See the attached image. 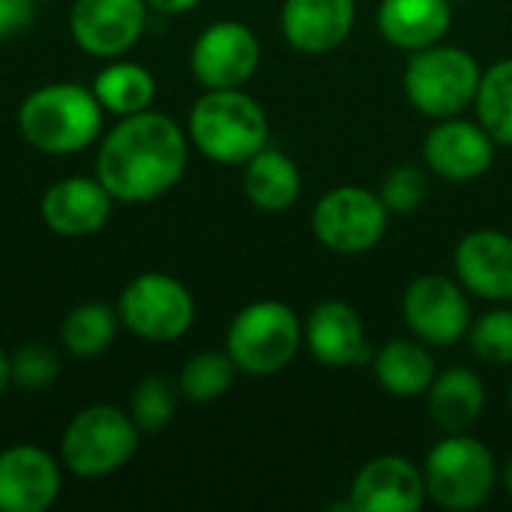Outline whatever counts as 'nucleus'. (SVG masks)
Returning <instances> with one entry per match:
<instances>
[{
    "mask_svg": "<svg viewBox=\"0 0 512 512\" xmlns=\"http://www.w3.org/2000/svg\"><path fill=\"white\" fill-rule=\"evenodd\" d=\"M189 162V135L159 111L120 117L96 153V177L120 204H147L171 192Z\"/></svg>",
    "mask_w": 512,
    "mask_h": 512,
    "instance_id": "obj_1",
    "label": "nucleus"
},
{
    "mask_svg": "<svg viewBox=\"0 0 512 512\" xmlns=\"http://www.w3.org/2000/svg\"><path fill=\"white\" fill-rule=\"evenodd\" d=\"M189 144L216 165H246L270 144V120L243 87L204 90L189 111Z\"/></svg>",
    "mask_w": 512,
    "mask_h": 512,
    "instance_id": "obj_2",
    "label": "nucleus"
},
{
    "mask_svg": "<svg viewBox=\"0 0 512 512\" xmlns=\"http://www.w3.org/2000/svg\"><path fill=\"white\" fill-rule=\"evenodd\" d=\"M102 105L90 87L51 81L36 87L18 108L21 138L51 156L87 150L102 132Z\"/></svg>",
    "mask_w": 512,
    "mask_h": 512,
    "instance_id": "obj_3",
    "label": "nucleus"
},
{
    "mask_svg": "<svg viewBox=\"0 0 512 512\" xmlns=\"http://www.w3.org/2000/svg\"><path fill=\"white\" fill-rule=\"evenodd\" d=\"M480 78L483 69L471 51L438 42L408 54L402 87L414 111L429 120H447L474 105Z\"/></svg>",
    "mask_w": 512,
    "mask_h": 512,
    "instance_id": "obj_4",
    "label": "nucleus"
},
{
    "mask_svg": "<svg viewBox=\"0 0 512 512\" xmlns=\"http://www.w3.org/2000/svg\"><path fill=\"white\" fill-rule=\"evenodd\" d=\"M303 348V321L282 300H255L243 306L225 333V351L237 372L252 378L279 375Z\"/></svg>",
    "mask_w": 512,
    "mask_h": 512,
    "instance_id": "obj_5",
    "label": "nucleus"
},
{
    "mask_svg": "<svg viewBox=\"0 0 512 512\" xmlns=\"http://www.w3.org/2000/svg\"><path fill=\"white\" fill-rule=\"evenodd\" d=\"M423 468L426 495L432 504L450 512L480 510L501 477L495 453L468 432H453L441 438L429 453Z\"/></svg>",
    "mask_w": 512,
    "mask_h": 512,
    "instance_id": "obj_6",
    "label": "nucleus"
},
{
    "mask_svg": "<svg viewBox=\"0 0 512 512\" xmlns=\"http://www.w3.org/2000/svg\"><path fill=\"white\" fill-rule=\"evenodd\" d=\"M141 429L114 405H87L63 429L60 465L81 480H102L132 462Z\"/></svg>",
    "mask_w": 512,
    "mask_h": 512,
    "instance_id": "obj_7",
    "label": "nucleus"
},
{
    "mask_svg": "<svg viewBox=\"0 0 512 512\" xmlns=\"http://www.w3.org/2000/svg\"><path fill=\"white\" fill-rule=\"evenodd\" d=\"M117 318L144 342H177L195 324V297L180 279L150 270L123 288L117 297Z\"/></svg>",
    "mask_w": 512,
    "mask_h": 512,
    "instance_id": "obj_8",
    "label": "nucleus"
},
{
    "mask_svg": "<svg viewBox=\"0 0 512 512\" xmlns=\"http://www.w3.org/2000/svg\"><path fill=\"white\" fill-rule=\"evenodd\" d=\"M390 216L378 192L348 183L318 198L312 207V234L336 255H366L387 237Z\"/></svg>",
    "mask_w": 512,
    "mask_h": 512,
    "instance_id": "obj_9",
    "label": "nucleus"
},
{
    "mask_svg": "<svg viewBox=\"0 0 512 512\" xmlns=\"http://www.w3.org/2000/svg\"><path fill=\"white\" fill-rule=\"evenodd\" d=\"M402 318L411 336L429 348H453L468 336L471 303L459 279L444 273L417 276L402 294Z\"/></svg>",
    "mask_w": 512,
    "mask_h": 512,
    "instance_id": "obj_10",
    "label": "nucleus"
},
{
    "mask_svg": "<svg viewBox=\"0 0 512 512\" xmlns=\"http://www.w3.org/2000/svg\"><path fill=\"white\" fill-rule=\"evenodd\" d=\"M258 63L261 42L243 21H213L198 33L189 51V69L204 90L246 87Z\"/></svg>",
    "mask_w": 512,
    "mask_h": 512,
    "instance_id": "obj_11",
    "label": "nucleus"
},
{
    "mask_svg": "<svg viewBox=\"0 0 512 512\" xmlns=\"http://www.w3.org/2000/svg\"><path fill=\"white\" fill-rule=\"evenodd\" d=\"M147 0H75L69 9V33L90 57L117 60L147 27Z\"/></svg>",
    "mask_w": 512,
    "mask_h": 512,
    "instance_id": "obj_12",
    "label": "nucleus"
},
{
    "mask_svg": "<svg viewBox=\"0 0 512 512\" xmlns=\"http://www.w3.org/2000/svg\"><path fill=\"white\" fill-rule=\"evenodd\" d=\"M495 141L480 120L447 117L435 120L423 141V159L432 174L447 183H474L495 165Z\"/></svg>",
    "mask_w": 512,
    "mask_h": 512,
    "instance_id": "obj_13",
    "label": "nucleus"
},
{
    "mask_svg": "<svg viewBox=\"0 0 512 512\" xmlns=\"http://www.w3.org/2000/svg\"><path fill=\"white\" fill-rule=\"evenodd\" d=\"M354 512H417L429 501L423 468L408 456L384 453L369 459L351 480Z\"/></svg>",
    "mask_w": 512,
    "mask_h": 512,
    "instance_id": "obj_14",
    "label": "nucleus"
},
{
    "mask_svg": "<svg viewBox=\"0 0 512 512\" xmlns=\"http://www.w3.org/2000/svg\"><path fill=\"white\" fill-rule=\"evenodd\" d=\"M60 462L33 444L0 453V512H45L63 489Z\"/></svg>",
    "mask_w": 512,
    "mask_h": 512,
    "instance_id": "obj_15",
    "label": "nucleus"
},
{
    "mask_svg": "<svg viewBox=\"0 0 512 512\" xmlns=\"http://www.w3.org/2000/svg\"><path fill=\"white\" fill-rule=\"evenodd\" d=\"M303 345L330 369H354L372 360V345L360 312L345 300L318 303L303 321Z\"/></svg>",
    "mask_w": 512,
    "mask_h": 512,
    "instance_id": "obj_16",
    "label": "nucleus"
},
{
    "mask_svg": "<svg viewBox=\"0 0 512 512\" xmlns=\"http://www.w3.org/2000/svg\"><path fill=\"white\" fill-rule=\"evenodd\" d=\"M453 270L471 297L489 303L512 300V234L480 228L465 234L453 252Z\"/></svg>",
    "mask_w": 512,
    "mask_h": 512,
    "instance_id": "obj_17",
    "label": "nucleus"
},
{
    "mask_svg": "<svg viewBox=\"0 0 512 512\" xmlns=\"http://www.w3.org/2000/svg\"><path fill=\"white\" fill-rule=\"evenodd\" d=\"M114 210V195L99 177H66L45 189L39 201L42 222L60 237H87L105 228Z\"/></svg>",
    "mask_w": 512,
    "mask_h": 512,
    "instance_id": "obj_18",
    "label": "nucleus"
},
{
    "mask_svg": "<svg viewBox=\"0 0 512 512\" xmlns=\"http://www.w3.org/2000/svg\"><path fill=\"white\" fill-rule=\"evenodd\" d=\"M357 0H285L282 36L300 54H330L354 30Z\"/></svg>",
    "mask_w": 512,
    "mask_h": 512,
    "instance_id": "obj_19",
    "label": "nucleus"
},
{
    "mask_svg": "<svg viewBox=\"0 0 512 512\" xmlns=\"http://www.w3.org/2000/svg\"><path fill=\"white\" fill-rule=\"evenodd\" d=\"M375 24L384 42L411 54L444 42L453 27V6L450 0H381Z\"/></svg>",
    "mask_w": 512,
    "mask_h": 512,
    "instance_id": "obj_20",
    "label": "nucleus"
},
{
    "mask_svg": "<svg viewBox=\"0 0 512 512\" xmlns=\"http://www.w3.org/2000/svg\"><path fill=\"white\" fill-rule=\"evenodd\" d=\"M426 405L441 432H468L486 411V384L474 369L450 366L435 375L432 387L426 390Z\"/></svg>",
    "mask_w": 512,
    "mask_h": 512,
    "instance_id": "obj_21",
    "label": "nucleus"
},
{
    "mask_svg": "<svg viewBox=\"0 0 512 512\" xmlns=\"http://www.w3.org/2000/svg\"><path fill=\"white\" fill-rule=\"evenodd\" d=\"M375 381L393 399H417L426 396L438 375V363L426 342L417 336L411 339H390L372 354Z\"/></svg>",
    "mask_w": 512,
    "mask_h": 512,
    "instance_id": "obj_22",
    "label": "nucleus"
},
{
    "mask_svg": "<svg viewBox=\"0 0 512 512\" xmlns=\"http://www.w3.org/2000/svg\"><path fill=\"white\" fill-rule=\"evenodd\" d=\"M303 177L297 162L279 147L258 150L243 165V195L252 207L264 213H285L300 201Z\"/></svg>",
    "mask_w": 512,
    "mask_h": 512,
    "instance_id": "obj_23",
    "label": "nucleus"
},
{
    "mask_svg": "<svg viewBox=\"0 0 512 512\" xmlns=\"http://www.w3.org/2000/svg\"><path fill=\"white\" fill-rule=\"evenodd\" d=\"M90 90L99 99L102 111L117 114V117H129V114H141V111H147L153 105L156 78L141 63L111 60L105 69L96 72Z\"/></svg>",
    "mask_w": 512,
    "mask_h": 512,
    "instance_id": "obj_24",
    "label": "nucleus"
},
{
    "mask_svg": "<svg viewBox=\"0 0 512 512\" xmlns=\"http://www.w3.org/2000/svg\"><path fill=\"white\" fill-rule=\"evenodd\" d=\"M117 312L105 303H81L75 306L63 324H60V345L78 357V360H93L105 354L117 336Z\"/></svg>",
    "mask_w": 512,
    "mask_h": 512,
    "instance_id": "obj_25",
    "label": "nucleus"
},
{
    "mask_svg": "<svg viewBox=\"0 0 512 512\" xmlns=\"http://www.w3.org/2000/svg\"><path fill=\"white\" fill-rule=\"evenodd\" d=\"M474 111L495 144L512 147V57H504L483 69L474 96Z\"/></svg>",
    "mask_w": 512,
    "mask_h": 512,
    "instance_id": "obj_26",
    "label": "nucleus"
},
{
    "mask_svg": "<svg viewBox=\"0 0 512 512\" xmlns=\"http://www.w3.org/2000/svg\"><path fill=\"white\" fill-rule=\"evenodd\" d=\"M234 378H237V366L228 357V351H201L192 360H186V366L180 369L177 390L183 399L195 405H210L231 390Z\"/></svg>",
    "mask_w": 512,
    "mask_h": 512,
    "instance_id": "obj_27",
    "label": "nucleus"
},
{
    "mask_svg": "<svg viewBox=\"0 0 512 512\" xmlns=\"http://www.w3.org/2000/svg\"><path fill=\"white\" fill-rule=\"evenodd\" d=\"M177 387L162 378V375H150L141 384H135L132 399H129V417L135 420V426L141 429V435H153L162 432L174 414H177Z\"/></svg>",
    "mask_w": 512,
    "mask_h": 512,
    "instance_id": "obj_28",
    "label": "nucleus"
},
{
    "mask_svg": "<svg viewBox=\"0 0 512 512\" xmlns=\"http://www.w3.org/2000/svg\"><path fill=\"white\" fill-rule=\"evenodd\" d=\"M468 345L486 366H512V309H489L468 327Z\"/></svg>",
    "mask_w": 512,
    "mask_h": 512,
    "instance_id": "obj_29",
    "label": "nucleus"
},
{
    "mask_svg": "<svg viewBox=\"0 0 512 512\" xmlns=\"http://www.w3.org/2000/svg\"><path fill=\"white\" fill-rule=\"evenodd\" d=\"M9 372L12 384L21 390H45L60 375V357L51 345L27 342L9 354Z\"/></svg>",
    "mask_w": 512,
    "mask_h": 512,
    "instance_id": "obj_30",
    "label": "nucleus"
},
{
    "mask_svg": "<svg viewBox=\"0 0 512 512\" xmlns=\"http://www.w3.org/2000/svg\"><path fill=\"white\" fill-rule=\"evenodd\" d=\"M378 195L387 204V210L396 216L417 213L429 201V177L417 165H399L384 174Z\"/></svg>",
    "mask_w": 512,
    "mask_h": 512,
    "instance_id": "obj_31",
    "label": "nucleus"
},
{
    "mask_svg": "<svg viewBox=\"0 0 512 512\" xmlns=\"http://www.w3.org/2000/svg\"><path fill=\"white\" fill-rule=\"evenodd\" d=\"M33 21V0H0V39L24 33Z\"/></svg>",
    "mask_w": 512,
    "mask_h": 512,
    "instance_id": "obj_32",
    "label": "nucleus"
},
{
    "mask_svg": "<svg viewBox=\"0 0 512 512\" xmlns=\"http://www.w3.org/2000/svg\"><path fill=\"white\" fill-rule=\"evenodd\" d=\"M201 0H147V6L159 15H183L189 9H195Z\"/></svg>",
    "mask_w": 512,
    "mask_h": 512,
    "instance_id": "obj_33",
    "label": "nucleus"
},
{
    "mask_svg": "<svg viewBox=\"0 0 512 512\" xmlns=\"http://www.w3.org/2000/svg\"><path fill=\"white\" fill-rule=\"evenodd\" d=\"M12 384V372H9V354L0 348V396L6 393V387Z\"/></svg>",
    "mask_w": 512,
    "mask_h": 512,
    "instance_id": "obj_34",
    "label": "nucleus"
},
{
    "mask_svg": "<svg viewBox=\"0 0 512 512\" xmlns=\"http://www.w3.org/2000/svg\"><path fill=\"white\" fill-rule=\"evenodd\" d=\"M501 483H504V489H507V495L512 498V456L504 462V468H501Z\"/></svg>",
    "mask_w": 512,
    "mask_h": 512,
    "instance_id": "obj_35",
    "label": "nucleus"
},
{
    "mask_svg": "<svg viewBox=\"0 0 512 512\" xmlns=\"http://www.w3.org/2000/svg\"><path fill=\"white\" fill-rule=\"evenodd\" d=\"M510 408H512V384H510Z\"/></svg>",
    "mask_w": 512,
    "mask_h": 512,
    "instance_id": "obj_36",
    "label": "nucleus"
}]
</instances>
